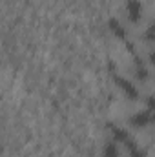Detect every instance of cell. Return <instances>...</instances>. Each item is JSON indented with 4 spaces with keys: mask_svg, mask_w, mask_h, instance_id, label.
<instances>
[{
    "mask_svg": "<svg viewBox=\"0 0 155 157\" xmlns=\"http://www.w3.org/2000/svg\"><path fill=\"white\" fill-rule=\"evenodd\" d=\"M112 128V135H113V141H120V143H126L128 139H130V135H128V132L124 130V128H120V126H110Z\"/></svg>",
    "mask_w": 155,
    "mask_h": 157,
    "instance_id": "cell-7",
    "label": "cell"
},
{
    "mask_svg": "<svg viewBox=\"0 0 155 157\" xmlns=\"http://www.w3.org/2000/svg\"><path fill=\"white\" fill-rule=\"evenodd\" d=\"M110 29L113 31V35L115 37H119V39H126V29L122 28V24L117 20V18H110Z\"/></svg>",
    "mask_w": 155,
    "mask_h": 157,
    "instance_id": "cell-6",
    "label": "cell"
},
{
    "mask_svg": "<svg viewBox=\"0 0 155 157\" xmlns=\"http://www.w3.org/2000/svg\"><path fill=\"white\" fill-rule=\"evenodd\" d=\"M150 122H152V112H139L130 117V124L133 128H144Z\"/></svg>",
    "mask_w": 155,
    "mask_h": 157,
    "instance_id": "cell-3",
    "label": "cell"
},
{
    "mask_svg": "<svg viewBox=\"0 0 155 157\" xmlns=\"http://www.w3.org/2000/svg\"><path fill=\"white\" fill-rule=\"evenodd\" d=\"M133 75H135V78H139V80H148V77H150V71H148V68H146V64L141 60V59H137L135 60V70H133Z\"/></svg>",
    "mask_w": 155,
    "mask_h": 157,
    "instance_id": "cell-4",
    "label": "cell"
},
{
    "mask_svg": "<svg viewBox=\"0 0 155 157\" xmlns=\"http://www.w3.org/2000/svg\"><path fill=\"white\" fill-rule=\"evenodd\" d=\"M148 59H150V62H152V64L155 66V49H153V51H150V55H148Z\"/></svg>",
    "mask_w": 155,
    "mask_h": 157,
    "instance_id": "cell-11",
    "label": "cell"
},
{
    "mask_svg": "<svg viewBox=\"0 0 155 157\" xmlns=\"http://www.w3.org/2000/svg\"><path fill=\"white\" fill-rule=\"evenodd\" d=\"M126 13H128V18L130 22L137 24L142 17V4L139 0H128L126 2Z\"/></svg>",
    "mask_w": 155,
    "mask_h": 157,
    "instance_id": "cell-2",
    "label": "cell"
},
{
    "mask_svg": "<svg viewBox=\"0 0 155 157\" xmlns=\"http://www.w3.org/2000/svg\"><path fill=\"white\" fill-rule=\"evenodd\" d=\"M152 122L155 124V113H152Z\"/></svg>",
    "mask_w": 155,
    "mask_h": 157,
    "instance_id": "cell-12",
    "label": "cell"
},
{
    "mask_svg": "<svg viewBox=\"0 0 155 157\" xmlns=\"http://www.w3.org/2000/svg\"><path fill=\"white\" fill-rule=\"evenodd\" d=\"M104 157H119V148L115 143H108L104 148Z\"/></svg>",
    "mask_w": 155,
    "mask_h": 157,
    "instance_id": "cell-8",
    "label": "cell"
},
{
    "mask_svg": "<svg viewBox=\"0 0 155 157\" xmlns=\"http://www.w3.org/2000/svg\"><path fill=\"white\" fill-rule=\"evenodd\" d=\"M142 39L144 40H148V42H153L155 40V22L144 31V35H142Z\"/></svg>",
    "mask_w": 155,
    "mask_h": 157,
    "instance_id": "cell-9",
    "label": "cell"
},
{
    "mask_svg": "<svg viewBox=\"0 0 155 157\" xmlns=\"http://www.w3.org/2000/svg\"><path fill=\"white\" fill-rule=\"evenodd\" d=\"M115 84L122 90V93H124L128 99H131V101H137V99H139V90H137V86H135L130 78L115 75Z\"/></svg>",
    "mask_w": 155,
    "mask_h": 157,
    "instance_id": "cell-1",
    "label": "cell"
},
{
    "mask_svg": "<svg viewBox=\"0 0 155 157\" xmlns=\"http://www.w3.org/2000/svg\"><path fill=\"white\" fill-rule=\"evenodd\" d=\"M146 108H148L152 113H155V95H150V97L146 99Z\"/></svg>",
    "mask_w": 155,
    "mask_h": 157,
    "instance_id": "cell-10",
    "label": "cell"
},
{
    "mask_svg": "<svg viewBox=\"0 0 155 157\" xmlns=\"http://www.w3.org/2000/svg\"><path fill=\"white\" fill-rule=\"evenodd\" d=\"M126 146H128V154L130 157H146V150H142L135 141H126Z\"/></svg>",
    "mask_w": 155,
    "mask_h": 157,
    "instance_id": "cell-5",
    "label": "cell"
}]
</instances>
